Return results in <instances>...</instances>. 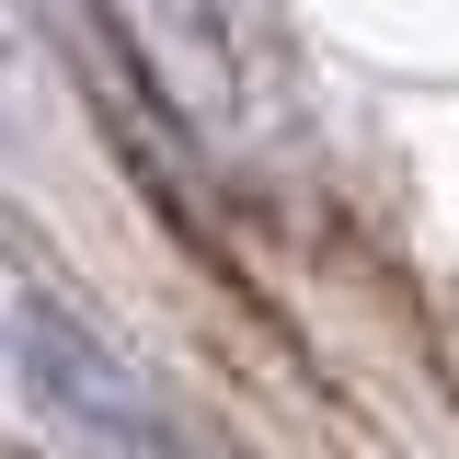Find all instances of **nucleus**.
I'll list each match as a JSON object with an SVG mask.
<instances>
[{"label": "nucleus", "mask_w": 459, "mask_h": 459, "mask_svg": "<svg viewBox=\"0 0 459 459\" xmlns=\"http://www.w3.org/2000/svg\"><path fill=\"white\" fill-rule=\"evenodd\" d=\"M12 379H23V402L57 413L92 459H195V448H184V425L161 413V391H150V379L81 322V310H57L47 287L12 299Z\"/></svg>", "instance_id": "nucleus-1"}]
</instances>
